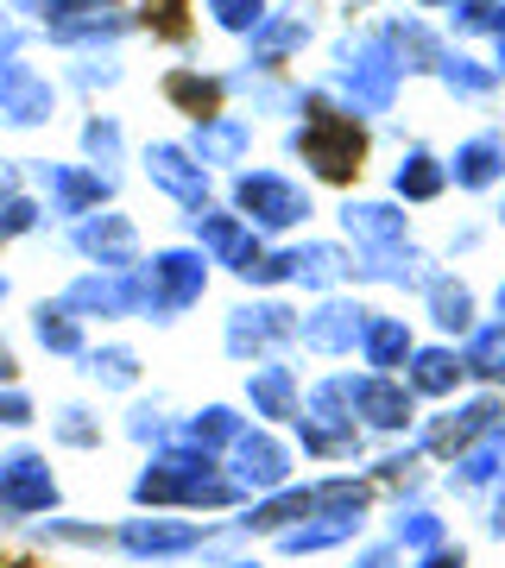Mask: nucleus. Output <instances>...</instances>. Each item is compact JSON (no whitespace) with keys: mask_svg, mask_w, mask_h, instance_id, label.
<instances>
[{"mask_svg":"<svg viewBox=\"0 0 505 568\" xmlns=\"http://www.w3.org/2000/svg\"><path fill=\"white\" fill-rule=\"evenodd\" d=\"M127 499H133V511H183V518H196V511L215 518V511L246 506V493L228 480V467L215 462V455H202V448L178 443V436L140 462Z\"/></svg>","mask_w":505,"mask_h":568,"instance_id":"f257e3e1","label":"nucleus"},{"mask_svg":"<svg viewBox=\"0 0 505 568\" xmlns=\"http://www.w3.org/2000/svg\"><path fill=\"white\" fill-rule=\"evenodd\" d=\"M303 121L291 126V159H303L323 183H354L366 159V121L347 114L329 89H303L297 95Z\"/></svg>","mask_w":505,"mask_h":568,"instance_id":"f03ea898","label":"nucleus"},{"mask_svg":"<svg viewBox=\"0 0 505 568\" xmlns=\"http://www.w3.org/2000/svg\"><path fill=\"white\" fill-rule=\"evenodd\" d=\"M127 278H133V323L171 328V323H183V316L202 304V291H209V278H215V265L202 260L190 241H178V246H152Z\"/></svg>","mask_w":505,"mask_h":568,"instance_id":"7ed1b4c3","label":"nucleus"},{"mask_svg":"<svg viewBox=\"0 0 505 568\" xmlns=\"http://www.w3.org/2000/svg\"><path fill=\"white\" fill-rule=\"evenodd\" d=\"M234 544V530L222 518H183V511H133L114 525V556H127L133 568H164V562H190L209 544Z\"/></svg>","mask_w":505,"mask_h":568,"instance_id":"20e7f679","label":"nucleus"},{"mask_svg":"<svg viewBox=\"0 0 505 568\" xmlns=\"http://www.w3.org/2000/svg\"><path fill=\"white\" fill-rule=\"evenodd\" d=\"M228 209H234L260 241H279V234H291V227H310L316 196H310V183H297L291 171L241 164V171L228 178Z\"/></svg>","mask_w":505,"mask_h":568,"instance_id":"39448f33","label":"nucleus"},{"mask_svg":"<svg viewBox=\"0 0 505 568\" xmlns=\"http://www.w3.org/2000/svg\"><path fill=\"white\" fill-rule=\"evenodd\" d=\"M297 316L303 310L279 291H260L222 316V354L234 366H260V361H284L297 347Z\"/></svg>","mask_w":505,"mask_h":568,"instance_id":"423d86ee","label":"nucleus"},{"mask_svg":"<svg viewBox=\"0 0 505 568\" xmlns=\"http://www.w3.org/2000/svg\"><path fill=\"white\" fill-rule=\"evenodd\" d=\"M411 443L424 448V462H455L481 443H505V392L448 398V405H436V417H417Z\"/></svg>","mask_w":505,"mask_h":568,"instance_id":"0eeeda50","label":"nucleus"},{"mask_svg":"<svg viewBox=\"0 0 505 568\" xmlns=\"http://www.w3.org/2000/svg\"><path fill=\"white\" fill-rule=\"evenodd\" d=\"M26 190L44 203L51 222L70 227L77 215H95V209L114 203L121 178H108V171H95V164H82V159H26Z\"/></svg>","mask_w":505,"mask_h":568,"instance_id":"6e6552de","label":"nucleus"},{"mask_svg":"<svg viewBox=\"0 0 505 568\" xmlns=\"http://www.w3.org/2000/svg\"><path fill=\"white\" fill-rule=\"evenodd\" d=\"M58 506H63V480H58V467H51V455L32 443L7 448L0 455V530L39 525Z\"/></svg>","mask_w":505,"mask_h":568,"instance_id":"1a4fd4ad","label":"nucleus"},{"mask_svg":"<svg viewBox=\"0 0 505 568\" xmlns=\"http://www.w3.org/2000/svg\"><path fill=\"white\" fill-rule=\"evenodd\" d=\"M183 234H190V246H196L209 265H222L228 278H246V272L265 260V246H272V241H260L228 203L183 209Z\"/></svg>","mask_w":505,"mask_h":568,"instance_id":"9d476101","label":"nucleus"},{"mask_svg":"<svg viewBox=\"0 0 505 568\" xmlns=\"http://www.w3.org/2000/svg\"><path fill=\"white\" fill-rule=\"evenodd\" d=\"M228 480L246 493V499H260V493H279L297 480V448H291V436L284 429H265V424H246L241 436H234V448L222 455Z\"/></svg>","mask_w":505,"mask_h":568,"instance_id":"9b49d317","label":"nucleus"},{"mask_svg":"<svg viewBox=\"0 0 505 568\" xmlns=\"http://www.w3.org/2000/svg\"><path fill=\"white\" fill-rule=\"evenodd\" d=\"M347 379V410H354V429L361 436H385V443H404L417 429V398L398 373H342Z\"/></svg>","mask_w":505,"mask_h":568,"instance_id":"f8f14e48","label":"nucleus"},{"mask_svg":"<svg viewBox=\"0 0 505 568\" xmlns=\"http://www.w3.org/2000/svg\"><path fill=\"white\" fill-rule=\"evenodd\" d=\"M63 241L77 253L82 265H95V272H133L145 260V241H140V222L127 215V209H95V215H77V222L63 227Z\"/></svg>","mask_w":505,"mask_h":568,"instance_id":"ddd939ff","label":"nucleus"},{"mask_svg":"<svg viewBox=\"0 0 505 568\" xmlns=\"http://www.w3.org/2000/svg\"><path fill=\"white\" fill-rule=\"evenodd\" d=\"M133 32H140V13H133L127 0H77L63 20L39 26V39L70 51V58H77V51H121Z\"/></svg>","mask_w":505,"mask_h":568,"instance_id":"4468645a","label":"nucleus"},{"mask_svg":"<svg viewBox=\"0 0 505 568\" xmlns=\"http://www.w3.org/2000/svg\"><path fill=\"white\" fill-rule=\"evenodd\" d=\"M63 108V82L32 58L0 63V126L7 133H44Z\"/></svg>","mask_w":505,"mask_h":568,"instance_id":"2eb2a0df","label":"nucleus"},{"mask_svg":"<svg viewBox=\"0 0 505 568\" xmlns=\"http://www.w3.org/2000/svg\"><path fill=\"white\" fill-rule=\"evenodd\" d=\"M361 323H366V304L354 291H329L297 316V347L316 354V361H347L354 342H361Z\"/></svg>","mask_w":505,"mask_h":568,"instance_id":"dca6fc26","label":"nucleus"},{"mask_svg":"<svg viewBox=\"0 0 505 568\" xmlns=\"http://www.w3.org/2000/svg\"><path fill=\"white\" fill-rule=\"evenodd\" d=\"M316 32H323V7L316 0H284V7H272L260 20V32L246 39V70H284Z\"/></svg>","mask_w":505,"mask_h":568,"instance_id":"f3484780","label":"nucleus"},{"mask_svg":"<svg viewBox=\"0 0 505 568\" xmlns=\"http://www.w3.org/2000/svg\"><path fill=\"white\" fill-rule=\"evenodd\" d=\"M140 171H145V183H152L159 196H171L178 209H202V203H215V171H202L196 152H190L183 140H145Z\"/></svg>","mask_w":505,"mask_h":568,"instance_id":"a211bd4d","label":"nucleus"},{"mask_svg":"<svg viewBox=\"0 0 505 568\" xmlns=\"http://www.w3.org/2000/svg\"><path fill=\"white\" fill-rule=\"evenodd\" d=\"M241 410L265 429H291V417L303 410V379L291 361H260L246 366V386H241Z\"/></svg>","mask_w":505,"mask_h":568,"instance_id":"6ab92c4d","label":"nucleus"},{"mask_svg":"<svg viewBox=\"0 0 505 568\" xmlns=\"http://www.w3.org/2000/svg\"><path fill=\"white\" fill-rule=\"evenodd\" d=\"M58 304L77 316V323H133V278L127 272H95V265H82L77 278L58 291Z\"/></svg>","mask_w":505,"mask_h":568,"instance_id":"aec40b11","label":"nucleus"},{"mask_svg":"<svg viewBox=\"0 0 505 568\" xmlns=\"http://www.w3.org/2000/svg\"><path fill=\"white\" fill-rule=\"evenodd\" d=\"M411 241V215L392 196H347L342 203V246L347 253H385Z\"/></svg>","mask_w":505,"mask_h":568,"instance_id":"412c9836","label":"nucleus"},{"mask_svg":"<svg viewBox=\"0 0 505 568\" xmlns=\"http://www.w3.org/2000/svg\"><path fill=\"white\" fill-rule=\"evenodd\" d=\"M190 152H196V164L202 171H241L246 159H253V121H246L241 108H222V114H209V121H196L190 126Z\"/></svg>","mask_w":505,"mask_h":568,"instance_id":"4be33fe9","label":"nucleus"},{"mask_svg":"<svg viewBox=\"0 0 505 568\" xmlns=\"http://www.w3.org/2000/svg\"><path fill=\"white\" fill-rule=\"evenodd\" d=\"M398 379L411 386L417 405H448V398H462L467 366H462V354H455V342H417Z\"/></svg>","mask_w":505,"mask_h":568,"instance_id":"5701e85b","label":"nucleus"},{"mask_svg":"<svg viewBox=\"0 0 505 568\" xmlns=\"http://www.w3.org/2000/svg\"><path fill=\"white\" fill-rule=\"evenodd\" d=\"M291 448L316 467H342L366 455V436L354 429V417H316V410H297L291 417Z\"/></svg>","mask_w":505,"mask_h":568,"instance_id":"b1692460","label":"nucleus"},{"mask_svg":"<svg viewBox=\"0 0 505 568\" xmlns=\"http://www.w3.org/2000/svg\"><path fill=\"white\" fill-rule=\"evenodd\" d=\"M373 32H380V44L392 51L398 77H436V63H443V51H448V39L424 20V13H392V20H380Z\"/></svg>","mask_w":505,"mask_h":568,"instance_id":"393cba45","label":"nucleus"},{"mask_svg":"<svg viewBox=\"0 0 505 568\" xmlns=\"http://www.w3.org/2000/svg\"><path fill=\"white\" fill-rule=\"evenodd\" d=\"M417 297H424V316H430V328H436V342H462L467 328L481 323L474 284H467L462 272H448V265H436V278H430Z\"/></svg>","mask_w":505,"mask_h":568,"instance_id":"a878e982","label":"nucleus"},{"mask_svg":"<svg viewBox=\"0 0 505 568\" xmlns=\"http://www.w3.org/2000/svg\"><path fill=\"white\" fill-rule=\"evenodd\" d=\"M430 278H436V260L417 241H398L385 253H354V278L347 284H385V291H411L417 297Z\"/></svg>","mask_w":505,"mask_h":568,"instance_id":"bb28decb","label":"nucleus"},{"mask_svg":"<svg viewBox=\"0 0 505 568\" xmlns=\"http://www.w3.org/2000/svg\"><path fill=\"white\" fill-rule=\"evenodd\" d=\"M443 164H448V183H455V190L486 196V190H499L505 183V133L499 126H481V133H467Z\"/></svg>","mask_w":505,"mask_h":568,"instance_id":"cd10ccee","label":"nucleus"},{"mask_svg":"<svg viewBox=\"0 0 505 568\" xmlns=\"http://www.w3.org/2000/svg\"><path fill=\"white\" fill-rule=\"evenodd\" d=\"M284 253H291V291L329 297V291H347V278H354V253L342 241H297Z\"/></svg>","mask_w":505,"mask_h":568,"instance_id":"c85d7f7f","label":"nucleus"},{"mask_svg":"<svg viewBox=\"0 0 505 568\" xmlns=\"http://www.w3.org/2000/svg\"><path fill=\"white\" fill-rule=\"evenodd\" d=\"M411 347H417V328H411V316H392V310H366L361 342H354V354H361L366 373H404Z\"/></svg>","mask_w":505,"mask_h":568,"instance_id":"c756f323","label":"nucleus"},{"mask_svg":"<svg viewBox=\"0 0 505 568\" xmlns=\"http://www.w3.org/2000/svg\"><path fill=\"white\" fill-rule=\"evenodd\" d=\"M77 373L95 392L133 398L140 379H145V361H140V347H133V342H89V347H82V361H77Z\"/></svg>","mask_w":505,"mask_h":568,"instance_id":"7c9ffc66","label":"nucleus"},{"mask_svg":"<svg viewBox=\"0 0 505 568\" xmlns=\"http://www.w3.org/2000/svg\"><path fill=\"white\" fill-rule=\"evenodd\" d=\"M164 102L178 108V114H190V126H196V121H209V114L228 108V82H222V70L171 63V70H164Z\"/></svg>","mask_w":505,"mask_h":568,"instance_id":"2f4dec72","label":"nucleus"},{"mask_svg":"<svg viewBox=\"0 0 505 568\" xmlns=\"http://www.w3.org/2000/svg\"><path fill=\"white\" fill-rule=\"evenodd\" d=\"M373 506H380V487L366 474H323V480H310V518H361V525H373Z\"/></svg>","mask_w":505,"mask_h":568,"instance_id":"473e14b6","label":"nucleus"},{"mask_svg":"<svg viewBox=\"0 0 505 568\" xmlns=\"http://www.w3.org/2000/svg\"><path fill=\"white\" fill-rule=\"evenodd\" d=\"M26 335H32V347L51 354V361H82V347H89V323H77L58 297H39V304H32Z\"/></svg>","mask_w":505,"mask_h":568,"instance_id":"72a5a7b5","label":"nucleus"},{"mask_svg":"<svg viewBox=\"0 0 505 568\" xmlns=\"http://www.w3.org/2000/svg\"><path fill=\"white\" fill-rule=\"evenodd\" d=\"M246 424H253V417H246L241 405L215 398V405H196L190 417H178V443H190V448H202V455H215V462H222Z\"/></svg>","mask_w":505,"mask_h":568,"instance_id":"f704fd0d","label":"nucleus"},{"mask_svg":"<svg viewBox=\"0 0 505 568\" xmlns=\"http://www.w3.org/2000/svg\"><path fill=\"white\" fill-rule=\"evenodd\" d=\"M448 474V493L455 499H493V493L505 487V443H481L467 448V455H455V462H443Z\"/></svg>","mask_w":505,"mask_h":568,"instance_id":"c9c22d12","label":"nucleus"},{"mask_svg":"<svg viewBox=\"0 0 505 568\" xmlns=\"http://www.w3.org/2000/svg\"><path fill=\"white\" fill-rule=\"evenodd\" d=\"M455 354H462V366H467V379L481 392H505V323L493 316V323H474L455 342Z\"/></svg>","mask_w":505,"mask_h":568,"instance_id":"e433bc0d","label":"nucleus"},{"mask_svg":"<svg viewBox=\"0 0 505 568\" xmlns=\"http://www.w3.org/2000/svg\"><path fill=\"white\" fill-rule=\"evenodd\" d=\"M361 537H366L361 518H303V525L279 530L272 549L279 556H329V549H347V544H361Z\"/></svg>","mask_w":505,"mask_h":568,"instance_id":"4c0bfd02","label":"nucleus"},{"mask_svg":"<svg viewBox=\"0 0 505 568\" xmlns=\"http://www.w3.org/2000/svg\"><path fill=\"white\" fill-rule=\"evenodd\" d=\"M448 190V164L430 152V145H411L398 164H392V203H436Z\"/></svg>","mask_w":505,"mask_h":568,"instance_id":"58836bf2","label":"nucleus"},{"mask_svg":"<svg viewBox=\"0 0 505 568\" xmlns=\"http://www.w3.org/2000/svg\"><path fill=\"white\" fill-rule=\"evenodd\" d=\"M51 443L70 448V455H95L101 443H108V424H101L95 405H82V398H63V405H51Z\"/></svg>","mask_w":505,"mask_h":568,"instance_id":"ea45409f","label":"nucleus"},{"mask_svg":"<svg viewBox=\"0 0 505 568\" xmlns=\"http://www.w3.org/2000/svg\"><path fill=\"white\" fill-rule=\"evenodd\" d=\"M77 152H82V164H95V171H108V178H121V164H127V126H121V114H82Z\"/></svg>","mask_w":505,"mask_h":568,"instance_id":"a19ab883","label":"nucleus"},{"mask_svg":"<svg viewBox=\"0 0 505 568\" xmlns=\"http://www.w3.org/2000/svg\"><path fill=\"white\" fill-rule=\"evenodd\" d=\"M385 544H398L404 556H424V549H436V544H448V518L436 506H398L392 511V525H385Z\"/></svg>","mask_w":505,"mask_h":568,"instance_id":"79ce46f5","label":"nucleus"},{"mask_svg":"<svg viewBox=\"0 0 505 568\" xmlns=\"http://www.w3.org/2000/svg\"><path fill=\"white\" fill-rule=\"evenodd\" d=\"M32 530V544H44V549H114V525H101V518H39V525H26Z\"/></svg>","mask_w":505,"mask_h":568,"instance_id":"37998d69","label":"nucleus"},{"mask_svg":"<svg viewBox=\"0 0 505 568\" xmlns=\"http://www.w3.org/2000/svg\"><path fill=\"white\" fill-rule=\"evenodd\" d=\"M121 436L140 448V455H152V448H164L178 436V410L164 405V398H140V392H133V405H127V417H121Z\"/></svg>","mask_w":505,"mask_h":568,"instance_id":"c03bdc74","label":"nucleus"},{"mask_svg":"<svg viewBox=\"0 0 505 568\" xmlns=\"http://www.w3.org/2000/svg\"><path fill=\"white\" fill-rule=\"evenodd\" d=\"M436 82H443L448 95H462V102H486L493 89H499V77H493V63H481L474 51H455L448 44L443 63H436Z\"/></svg>","mask_w":505,"mask_h":568,"instance_id":"a18cd8bd","label":"nucleus"},{"mask_svg":"<svg viewBox=\"0 0 505 568\" xmlns=\"http://www.w3.org/2000/svg\"><path fill=\"white\" fill-rule=\"evenodd\" d=\"M63 89H77V95H108V89H121L127 82V63L121 51H77V58L63 63Z\"/></svg>","mask_w":505,"mask_h":568,"instance_id":"49530a36","label":"nucleus"},{"mask_svg":"<svg viewBox=\"0 0 505 568\" xmlns=\"http://www.w3.org/2000/svg\"><path fill=\"white\" fill-rule=\"evenodd\" d=\"M44 227H51V215H44V203L32 196V190H13V196H0V246L32 241V234H44Z\"/></svg>","mask_w":505,"mask_h":568,"instance_id":"de8ad7c7","label":"nucleus"},{"mask_svg":"<svg viewBox=\"0 0 505 568\" xmlns=\"http://www.w3.org/2000/svg\"><path fill=\"white\" fill-rule=\"evenodd\" d=\"M265 13H272V0H202V20L228 39H253Z\"/></svg>","mask_w":505,"mask_h":568,"instance_id":"09e8293b","label":"nucleus"},{"mask_svg":"<svg viewBox=\"0 0 505 568\" xmlns=\"http://www.w3.org/2000/svg\"><path fill=\"white\" fill-rule=\"evenodd\" d=\"M493 13H499V0H448V26H455L462 39L493 32Z\"/></svg>","mask_w":505,"mask_h":568,"instance_id":"8fccbe9b","label":"nucleus"},{"mask_svg":"<svg viewBox=\"0 0 505 568\" xmlns=\"http://www.w3.org/2000/svg\"><path fill=\"white\" fill-rule=\"evenodd\" d=\"M39 424V405L26 386H0V429H32Z\"/></svg>","mask_w":505,"mask_h":568,"instance_id":"3c124183","label":"nucleus"},{"mask_svg":"<svg viewBox=\"0 0 505 568\" xmlns=\"http://www.w3.org/2000/svg\"><path fill=\"white\" fill-rule=\"evenodd\" d=\"M32 39H39V32H32V26H26V20H13V13L0 7V63L26 58V44H32Z\"/></svg>","mask_w":505,"mask_h":568,"instance_id":"603ef678","label":"nucleus"},{"mask_svg":"<svg viewBox=\"0 0 505 568\" xmlns=\"http://www.w3.org/2000/svg\"><path fill=\"white\" fill-rule=\"evenodd\" d=\"M347 568H404V549L385 544V537H373V544L354 549V562H347Z\"/></svg>","mask_w":505,"mask_h":568,"instance_id":"864d4df0","label":"nucleus"},{"mask_svg":"<svg viewBox=\"0 0 505 568\" xmlns=\"http://www.w3.org/2000/svg\"><path fill=\"white\" fill-rule=\"evenodd\" d=\"M202 568H265V562H260V556H246L241 544H228V537H222V544L202 549Z\"/></svg>","mask_w":505,"mask_h":568,"instance_id":"5fc2aeb1","label":"nucleus"},{"mask_svg":"<svg viewBox=\"0 0 505 568\" xmlns=\"http://www.w3.org/2000/svg\"><path fill=\"white\" fill-rule=\"evenodd\" d=\"M417 568H467V549L462 544H436L417 556Z\"/></svg>","mask_w":505,"mask_h":568,"instance_id":"6e6d98bb","label":"nucleus"},{"mask_svg":"<svg viewBox=\"0 0 505 568\" xmlns=\"http://www.w3.org/2000/svg\"><path fill=\"white\" fill-rule=\"evenodd\" d=\"M20 373H26V366H20V347L0 335V386H20Z\"/></svg>","mask_w":505,"mask_h":568,"instance_id":"4d7b16f0","label":"nucleus"},{"mask_svg":"<svg viewBox=\"0 0 505 568\" xmlns=\"http://www.w3.org/2000/svg\"><path fill=\"white\" fill-rule=\"evenodd\" d=\"M13 190H26V159H7L0 152V196H13Z\"/></svg>","mask_w":505,"mask_h":568,"instance_id":"13d9d810","label":"nucleus"},{"mask_svg":"<svg viewBox=\"0 0 505 568\" xmlns=\"http://www.w3.org/2000/svg\"><path fill=\"white\" fill-rule=\"evenodd\" d=\"M481 530H486V537H505V487L486 499V525Z\"/></svg>","mask_w":505,"mask_h":568,"instance_id":"bf43d9fd","label":"nucleus"},{"mask_svg":"<svg viewBox=\"0 0 505 568\" xmlns=\"http://www.w3.org/2000/svg\"><path fill=\"white\" fill-rule=\"evenodd\" d=\"M481 241H486V234H481V227H474V222H467V227H455V234H448V253L462 260V253H474V246H481Z\"/></svg>","mask_w":505,"mask_h":568,"instance_id":"052dcab7","label":"nucleus"},{"mask_svg":"<svg viewBox=\"0 0 505 568\" xmlns=\"http://www.w3.org/2000/svg\"><path fill=\"white\" fill-rule=\"evenodd\" d=\"M493 39H505V0H499V13H493Z\"/></svg>","mask_w":505,"mask_h":568,"instance_id":"680f3d73","label":"nucleus"},{"mask_svg":"<svg viewBox=\"0 0 505 568\" xmlns=\"http://www.w3.org/2000/svg\"><path fill=\"white\" fill-rule=\"evenodd\" d=\"M411 7H417V13H436V7H448V0H411Z\"/></svg>","mask_w":505,"mask_h":568,"instance_id":"e2e57ef3","label":"nucleus"},{"mask_svg":"<svg viewBox=\"0 0 505 568\" xmlns=\"http://www.w3.org/2000/svg\"><path fill=\"white\" fill-rule=\"evenodd\" d=\"M7 297H13V278H7V272H0V304H7Z\"/></svg>","mask_w":505,"mask_h":568,"instance_id":"0e129e2a","label":"nucleus"},{"mask_svg":"<svg viewBox=\"0 0 505 568\" xmlns=\"http://www.w3.org/2000/svg\"><path fill=\"white\" fill-rule=\"evenodd\" d=\"M499 222H505V183H499Z\"/></svg>","mask_w":505,"mask_h":568,"instance_id":"69168bd1","label":"nucleus"}]
</instances>
